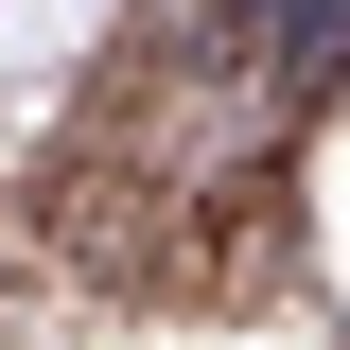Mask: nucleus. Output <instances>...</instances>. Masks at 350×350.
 <instances>
[{
  "mask_svg": "<svg viewBox=\"0 0 350 350\" xmlns=\"http://www.w3.org/2000/svg\"><path fill=\"white\" fill-rule=\"evenodd\" d=\"M350 70V0H280V88H333Z\"/></svg>",
  "mask_w": 350,
  "mask_h": 350,
  "instance_id": "f257e3e1",
  "label": "nucleus"
}]
</instances>
